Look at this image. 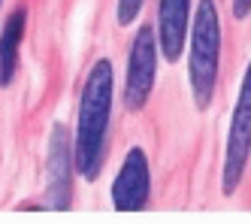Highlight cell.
<instances>
[{
    "label": "cell",
    "instance_id": "30bf717a",
    "mask_svg": "<svg viewBox=\"0 0 251 224\" xmlns=\"http://www.w3.org/2000/svg\"><path fill=\"white\" fill-rule=\"evenodd\" d=\"M233 15H236V18H248L251 15V0H233Z\"/></svg>",
    "mask_w": 251,
    "mask_h": 224
},
{
    "label": "cell",
    "instance_id": "5b68a950",
    "mask_svg": "<svg viewBox=\"0 0 251 224\" xmlns=\"http://www.w3.org/2000/svg\"><path fill=\"white\" fill-rule=\"evenodd\" d=\"M149 194H151L149 158L142 148H130L112 182V203L118 212H139V209H146Z\"/></svg>",
    "mask_w": 251,
    "mask_h": 224
},
{
    "label": "cell",
    "instance_id": "ba28073f",
    "mask_svg": "<svg viewBox=\"0 0 251 224\" xmlns=\"http://www.w3.org/2000/svg\"><path fill=\"white\" fill-rule=\"evenodd\" d=\"M25 25H27V12L15 9L0 33V85H9L15 79V70H19V46L25 40Z\"/></svg>",
    "mask_w": 251,
    "mask_h": 224
},
{
    "label": "cell",
    "instance_id": "7a4b0ae2",
    "mask_svg": "<svg viewBox=\"0 0 251 224\" xmlns=\"http://www.w3.org/2000/svg\"><path fill=\"white\" fill-rule=\"evenodd\" d=\"M191 52H188V73L197 109H209L218 82L221 64V18L215 0H200L191 18Z\"/></svg>",
    "mask_w": 251,
    "mask_h": 224
},
{
    "label": "cell",
    "instance_id": "9c48e42d",
    "mask_svg": "<svg viewBox=\"0 0 251 224\" xmlns=\"http://www.w3.org/2000/svg\"><path fill=\"white\" fill-rule=\"evenodd\" d=\"M146 0H118V25H130L136 22V15Z\"/></svg>",
    "mask_w": 251,
    "mask_h": 224
},
{
    "label": "cell",
    "instance_id": "8992f818",
    "mask_svg": "<svg viewBox=\"0 0 251 224\" xmlns=\"http://www.w3.org/2000/svg\"><path fill=\"white\" fill-rule=\"evenodd\" d=\"M70 167L73 164V145L64 124L51 127L49 137V167H46V194L51 209H67L70 206Z\"/></svg>",
    "mask_w": 251,
    "mask_h": 224
},
{
    "label": "cell",
    "instance_id": "52a82bcc",
    "mask_svg": "<svg viewBox=\"0 0 251 224\" xmlns=\"http://www.w3.org/2000/svg\"><path fill=\"white\" fill-rule=\"evenodd\" d=\"M191 30V0H160L157 3V46L167 61H178Z\"/></svg>",
    "mask_w": 251,
    "mask_h": 224
},
{
    "label": "cell",
    "instance_id": "277c9868",
    "mask_svg": "<svg viewBox=\"0 0 251 224\" xmlns=\"http://www.w3.org/2000/svg\"><path fill=\"white\" fill-rule=\"evenodd\" d=\"M157 36L151 25H142L133 36L130 58H127V76H124V106L130 112H139L149 103L154 91V76H157Z\"/></svg>",
    "mask_w": 251,
    "mask_h": 224
},
{
    "label": "cell",
    "instance_id": "6da1fadb",
    "mask_svg": "<svg viewBox=\"0 0 251 224\" xmlns=\"http://www.w3.org/2000/svg\"><path fill=\"white\" fill-rule=\"evenodd\" d=\"M112 115V64L100 58L85 79L73 142V164L85 182H94L106 158V130Z\"/></svg>",
    "mask_w": 251,
    "mask_h": 224
},
{
    "label": "cell",
    "instance_id": "3957f363",
    "mask_svg": "<svg viewBox=\"0 0 251 224\" xmlns=\"http://www.w3.org/2000/svg\"><path fill=\"white\" fill-rule=\"evenodd\" d=\"M251 161V61L245 67V76L239 85V97L230 115L227 130V148H224V173H221V191L230 197L236 194L239 182Z\"/></svg>",
    "mask_w": 251,
    "mask_h": 224
}]
</instances>
